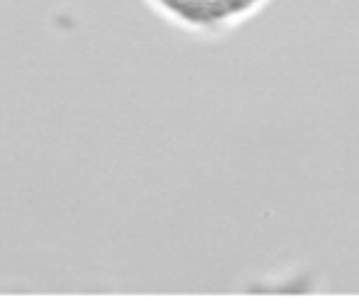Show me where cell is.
I'll use <instances>...</instances> for the list:
<instances>
[{"label":"cell","instance_id":"obj_1","mask_svg":"<svg viewBox=\"0 0 359 305\" xmlns=\"http://www.w3.org/2000/svg\"><path fill=\"white\" fill-rule=\"evenodd\" d=\"M154 3L176 22L213 32L252 18L259 13V8H264L266 0H154Z\"/></svg>","mask_w":359,"mask_h":305}]
</instances>
